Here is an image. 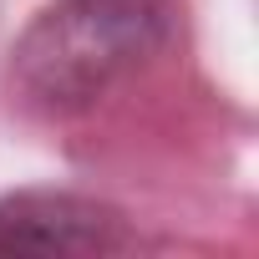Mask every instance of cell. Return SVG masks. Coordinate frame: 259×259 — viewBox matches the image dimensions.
<instances>
[{"label":"cell","instance_id":"obj_1","mask_svg":"<svg viewBox=\"0 0 259 259\" xmlns=\"http://www.w3.org/2000/svg\"><path fill=\"white\" fill-rule=\"evenodd\" d=\"M173 0H51L11 51V97L36 117H76L163 51Z\"/></svg>","mask_w":259,"mask_h":259},{"label":"cell","instance_id":"obj_2","mask_svg":"<svg viewBox=\"0 0 259 259\" xmlns=\"http://www.w3.org/2000/svg\"><path fill=\"white\" fill-rule=\"evenodd\" d=\"M138 234L112 203L56 188L0 193V254H122Z\"/></svg>","mask_w":259,"mask_h":259}]
</instances>
